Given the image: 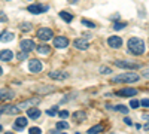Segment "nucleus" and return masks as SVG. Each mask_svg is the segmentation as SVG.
Returning <instances> with one entry per match:
<instances>
[{"instance_id":"15","label":"nucleus","mask_w":149,"mask_h":134,"mask_svg":"<svg viewBox=\"0 0 149 134\" xmlns=\"http://www.w3.org/2000/svg\"><path fill=\"white\" fill-rule=\"evenodd\" d=\"M72 116L76 122H84V121H86V112H84V110H76Z\"/></svg>"},{"instance_id":"34","label":"nucleus","mask_w":149,"mask_h":134,"mask_svg":"<svg viewBox=\"0 0 149 134\" xmlns=\"http://www.w3.org/2000/svg\"><path fill=\"white\" fill-rule=\"evenodd\" d=\"M8 21V17L3 10H0V22H6Z\"/></svg>"},{"instance_id":"30","label":"nucleus","mask_w":149,"mask_h":134,"mask_svg":"<svg viewBox=\"0 0 149 134\" xmlns=\"http://www.w3.org/2000/svg\"><path fill=\"white\" fill-rule=\"evenodd\" d=\"M125 26H127L125 22H115L113 24V28L115 30H122V28H125Z\"/></svg>"},{"instance_id":"39","label":"nucleus","mask_w":149,"mask_h":134,"mask_svg":"<svg viewBox=\"0 0 149 134\" xmlns=\"http://www.w3.org/2000/svg\"><path fill=\"white\" fill-rule=\"evenodd\" d=\"M124 121H125V124H127V125H133V122H131V119H130V118H125Z\"/></svg>"},{"instance_id":"41","label":"nucleus","mask_w":149,"mask_h":134,"mask_svg":"<svg viewBox=\"0 0 149 134\" xmlns=\"http://www.w3.org/2000/svg\"><path fill=\"white\" fill-rule=\"evenodd\" d=\"M2 73H3V69H2V67H0V76H2Z\"/></svg>"},{"instance_id":"40","label":"nucleus","mask_w":149,"mask_h":134,"mask_svg":"<svg viewBox=\"0 0 149 134\" xmlns=\"http://www.w3.org/2000/svg\"><path fill=\"white\" fill-rule=\"evenodd\" d=\"M2 113H5V107L0 106V115H2Z\"/></svg>"},{"instance_id":"33","label":"nucleus","mask_w":149,"mask_h":134,"mask_svg":"<svg viewBox=\"0 0 149 134\" xmlns=\"http://www.w3.org/2000/svg\"><path fill=\"white\" fill-rule=\"evenodd\" d=\"M100 73H103V75H109V73H112V70L109 69V67H100Z\"/></svg>"},{"instance_id":"21","label":"nucleus","mask_w":149,"mask_h":134,"mask_svg":"<svg viewBox=\"0 0 149 134\" xmlns=\"http://www.w3.org/2000/svg\"><path fill=\"white\" fill-rule=\"evenodd\" d=\"M19 110H21V109L18 107V104L17 106H5V113H8V115H15Z\"/></svg>"},{"instance_id":"31","label":"nucleus","mask_w":149,"mask_h":134,"mask_svg":"<svg viewBox=\"0 0 149 134\" xmlns=\"http://www.w3.org/2000/svg\"><path fill=\"white\" fill-rule=\"evenodd\" d=\"M37 91L43 94V92H51V91H55V88H54V87H49V88H45V87H42V88H39Z\"/></svg>"},{"instance_id":"14","label":"nucleus","mask_w":149,"mask_h":134,"mask_svg":"<svg viewBox=\"0 0 149 134\" xmlns=\"http://www.w3.org/2000/svg\"><path fill=\"white\" fill-rule=\"evenodd\" d=\"M136 94H137V90L134 88H124V90L116 91V95H121V97H134Z\"/></svg>"},{"instance_id":"11","label":"nucleus","mask_w":149,"mask_h":134,"mask_svg":"<svg viewBox=\"0 0 149 134\" xmlns=\"http://www.w3.org/2000/svg\"><path fill=\"white\" fill-rule=\"evenodd\" d=\"M21 49L22 51H26V52H30V51H33V49H36V45H34V42L31 40V39H24V40H21Z\"/></svg>"},{"instance_id":"19","label":"nucleus","mask_w":149,"mask_h":134,"mask_svg":"<svg viewBox=\"0 0 149 134\" xmlns=\"http://www.w3.org/2000/svg\"><path fill=\"white\" fill-rule=\"evenodd\" d=\"M14 33H10V31H3V33H0V42H10V40H14Z\"/></svg>"},{"instance_id":"10","label":"nucleus","mask_w":149,"mask_h":134,"mask_svg":"<svg viewBox=\"0 0 149 134\" xmlns=\"http://www.w3.org/2000/svg\"><path fill=\"white\" fill-rule=\"evenodd\" d=\"M73 46L76 48V49H79V51H86L90 48V42L86 40V39H82L81 37V39H76V40L73 42Z\"/></svg>"},{"instance_id":"20","label":"nucleus","mask_w":149,"mask_h":134,"mask_svg":"<svg viewBox=\"0 0 149 134\" xmlns=\"http://www.w3.org/2000/svg\"><path fill=\"white\" fill-rule=\"evenodd\" d=\"M36 51L39 52L40 55H48L49 52H51V48H49L48 45H39L36 48Z\"/></svg>"},{"instance_id":"37","label":"nucleus","mask_w":149,"mask_h":134,"mask_svg":"<svg viewBox=\"0 0 149 134\" xmlns=\"http://www.w3.org/2000/svg\"><path fill=\"white\" fill-rule=\"evenodd\" d=\"M142 106H145V107H149V99H145V100H142V103H140Z\"/></svg>"},{"instance_id":"16","label":"nucleus","mask_w":149,"mask_h":134,"mask_svg":"<svg viewBox=\"0 0 149 134\" xmlns=\"http://www.w3.org/2000/svg\"><path fill=\"white\" fill-rule=\"evenodd\" d=\"M26 125H27V119L22 118V116L17 118V121L14 122V128L15 130H22V128H26Z\"/></svg>"},{"instance_id":"13","label":"nucleus","mask_w":149,"mask_h":134,"mask_svg":"<svg viewBox=\"0 0 149 134\" xmlns=\"http://www.w3.org/2000/svg\"><path fill=\"white\" fill-rule=\"evenodd\" d=\"M14 97H15V92L12 90H8V88L0 90V100H12Z\"/></svg>"},{"instance_id":"29","label":"nucleus","mask_w":149,"mask_h":134,"mask_svg":"<svg viewBox=\"0 0 149 134\" xmlns=\"http://www.w3.org/2000/svg\"><path fill=\"white\" fill-rule=\"evenodd\" d=\"M19 28H21L22 31H30V30H31V24H29V22H22L21 26H19Z\"/></svg>"},{"instance_id":"27","label":"nucleus","mask_w":149,"mask_h":134,"mask_svg":"<svg viewBox=\"0 0 149 134\" xmlns=\"http://www.w3.org/2000/svg\"><path fill=\"white\" fill-rule=\"evenodd\" d=\"M81 22L84 24L85 27H88V28H95V27H97V26H95V24H94L93 21H88V19H82Z\"/></svg>"},{"instance_id":"24","label":"nucleus","mask_w":149,"mask_h":134,"mask_svg":"<svg viewBox=\"0 0 149 134\" xmlns=\"http://www.w3.org/2000/svg\"><path fill=\"white\" fill-rule=\"evenodd\" d=\"M17 58H18V61H26V60L29 58V52H26V51L21 49V52L17 54Z\"/></svg>"},{"instance_id":"3","label":"nucleus","mask_w":149,"mask_h":134,"mask_svg":"<svg viewBox=\"0 0 149 134\" xmlns=\"http://www.w3.org/2000/svg\"><path fill=\"white\" fill-rule=\"evenodd\" d=\"M113 63L119 69H128V70H137V69H140V64L139 63L128 61V60H115Z\"/></svg>"},{"instance_id":"42","label":"nucleus","mask_w":149,"mask_h":134,"mask_svg":"<svg viewBox=\"0 0 149 134\" xmlns=\"http://www.w3.org/2000/svg\"><path fill=\"white\" fill-rule=\"evenodd\" d=\"M2 131H3V127H2V125H0V133H2Z\"/></svg>"},{"instance_id":"9","label":"nucleus","mask_w":149,"mask_h":134,"mask_svg":"<svg viewBox=\"0 0 149 134\" xmlns=\"http://www.w3.org/2000/svg\"><path fill=\"white\" fill-rule=\"evenodd\" d=\"M107 45L113 48V49H118V48L122 46V39L119 36H110V37H107Z\"/></svg>"},{"instance_id":"6","label":"nucleus","mask_w":149,"mask_h":134,"mask_svg":"<svg viewBox=\"0 0 149 134\" xmlns=\"http://www.w3.org/2000/svg\"><path fill=\"white\" fill-rule=\"evenodd\" d=\"M39 103H40V97H34V99H29V100H24L22 103H19V104H18V107H19V109H26V110H27L29 107L37 106Z\"/></svg>"},{"instance_id":"1","label":"nucleus","mask_w":149,"mask_h":134,"mask_svg":"<svg viewBox=\"0 0 149 134\" xmlns=\"http://www.w3.org/2000/svg\"><path fill=\"white\" fill-rule=\"evenodd\" d=\"M128 51L134 55H142L145 52V42L140 39V37H131L128 39Z\"/></svg>"},{"instance_id":"12","label":"nucleus","mask_w":149,"mask_h":134,"mask_svg":"<svg viewBox=\"0 0 149 134\" xmlns=\"http://www.w3.org/2000/svg\"><path fill=\"white\" fill-rule=\"evenodd\" d=\"M69 39L64 37V36H58V37H54V46L55 48H67L69 46Z\"/></svg>"},{"instance_id":"28","label":"nucleus","mask_w":149,"mask_h":134,"mask_svg":"<svg viewBox=\"0 0 149 134\" xmlns=\"http://www.w3.org/2000/svg\"><path fill=\"white\" fill-rule=\"evenodd\" d=\"M57 106H54V107H51V109H48L46 110V115H49V116H55V115H58V110H57Z\"/></svg>"},{"instance_id":"2","label":"nucleus","mask_w":149,"mask_h":134,"mask_svg":"<svg viewBox=\"0 0 149 134\" xmlns=\"http://www.w3.org/2000/svg\"><path fill=\"white\" fill-rule=\"evenodd\" d=\"M139 79L140 76L137 73H121V75L112 79V82L113 83H133V82H137Z\"/></svg>"},{"instance_id":"25","label":"nucleus","mask_w":149,"mask_h":134,"mask_svg":"<svg viewBox=\"0 0 149 134\" xmlns=\"http://www.w3.org/2000/svg\"><path fill=\"white\" fill-rule=\"evenodd\" d=\"M102 131H103V125H94L88 130L90 134H97V133H102Z\"/></svg>"},{"instance_id":"36","label":"nucleus","mask_w":149,"mask_h":134,"mask_svg":"<svg viewBox=\"0 0 149 134\" xmlns=\"http://www.w3.org/2000/svg\"><path fill=\"white\" fill-rule=\"evenodd\" d=\"M58 115H60V118L66 119V118L69 116V112H67V110H61V112H58Z\"/></svg>"},{"instance_id":"35","label":"nucleus","mask_w":149,"mask_h":134,"mask_svg":"<svg viewBox=\"0 0 149 134\" xmlns=\"http://www.w3.org/2000/svg\"><path fill=\"white\" fill-rule=\"evenodd\" d=\"M130 106H131L133 109H137V107L140 106V101H137V100H131V101H130Z\"/></svg>"},{"instance_id":"26","label":"nucleus","mask_w":149,"mask_h":134,"mask_svg":"<svg viewBox=\"0 0 149 134\" xmlns=\"http://www.w3.org/2000/svg\"><path fill=\"white\" fill-rule=\"evenodd\" d=\"M69 128V124L66 122V121H58L57 122V130L60 131V130H67Z\"/></svg>"},{"instance_id":"8","label":"nucleus","mask_w":149,"mask_h":134,"mask_svg":"<svg viewBox=\"0 0 149 134\" xmlns=\"http://www.w3.org/2000/svg\"><path fill=\"white\" fill-rule=\"evenodd\" d=\"M49 78L54 79V81H66L69 78V73L67 72H61V70H52L49 72Z\"/></svg>"},{"instance_id":"7","label":"nucleus","mask_w":149,"mask_h":134,"mask_svg":"<svg viewBox=\"0 0 149 134\" xmlns=\"http://www.w3.org/2000/svg\"><path fill=\"white\" fill-rule=\"evenodd\" d=\"M42 69H43V64H42V61H39V60L33 58V60L29 61V70L31 73H39V72H42Z\"/></svg>"},{"instance_id":"22","label":"nucleus","mask_w":149,"mask_h":134,"mask_svg":"<svg viewBox=\"0 0 149 134\" xmlns=\"http://www.w3.org/2000/svg\"><path fill=\"white\" fill-rule=\"evenodd\" d=\"M60 18L64 19L66 22H72V21H73V15L69 14V12H66V10H61V12H60Z\"/></svg>"},{"instance_id":"17","label":"nucleus","mask_w":149,"mask_h":134,"mask_svg":"<svg viewBox=\"0 0 149 134\" xmlns=\"http://www.w3.org/2000/svg\"><path fill=\"white\" fill-rule=\"evenodd\" d=\"M27 116L30 119H37V118L40 116V110H39V109H36L34 106L33 107H29L27 109Z\"/></svg>"},{"instance_id":"18","label":"nucleus","mask_w":149,"mask_h":134,"mask_svg":"<svg viewBox=\"0 0 149 134\" xmlns=\"http://www.w3.org/2000/svg\"><path fill=\"white\" fill-rule=\"evenodd\" d=\"M12 57H14V54H12L10 49H3V51H0V60H2V61H10Z\"/></svg>"},{"instance_id":"32","label":"nucleus","mask_w":149,"mask_h":134,"mask_svg":"<svg viewBox=\"0 0 149 134\" xmlns=\"http://www.w3.org/2000/svg\"><path fill=\"white\" fill-rule=\"evenodd\" d=\"M29 133H30V134H39V133H42V131H40L39 127H31V128L29 130Z\"/></svg>"},{"instance_id":"23","label":"nucleus","mask_w":149,"mask_h":134,"mask_svg":"<svg viewBox=\"0 0 149 134\" xmlns=\"http://www.w3.org/2000/svg\"><path fill=\"white\" fill-rule=\"evenodd\" d=\"M113 110L121 112V113H124V115H127V113H128V109H127V106H124V104H118V106H115V107H113Z\"/></svg>"},{"instance_id":"38","label":"nucleus","mask_w":149,"mask_h":134,"mask_svg":"<svg viewBox=\"0 0 149 134\" xmlns=\"http://www.w3.org/2000/svg\"><path fill=\"white\" fill-rule=\"evenodd\" d=\"M143 78H146V79H149V69H146V70H143Z\"/></svg>"},{"instance_id":"5","label":"nucleus","mask_w":149,"mask_h":134,"mask_svg":"<svg viewBox=\"0 0 149 134\" xmlns=\"http://www.w3.org/2000/svg\"><path fill=\"white\" fill-rule=\"evenodd\" d=\"M27 10L30 12V14H33V15H39V14H42V12L48 10V6H43L40 3H33V5H30L27 8Z\"/></svg>"},{"instance_id":"4","label":"nucleus","mask_w":149,"mask_h":134,"mask_svg":"<svg viewBox=\"0 0 149 134\" xmlns=\"http://www.w3.org/2000/svg\"><path fill=\"white\" fill-rule=\"evenodd\" d=\"M37 39L39 40H42V42H46V40H49V39H52L54 37V31L51 30V28H46V27H42V28H39L37 30Z\"/></svg>"}]
</instances>
